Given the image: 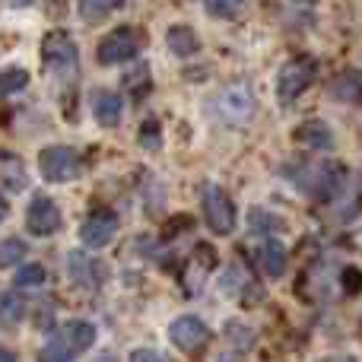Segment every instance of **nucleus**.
<instances>
[{
	"instance_id": "18",
	"label": "nucleus",
	"mask_w": 362,
	"mask_h": 362,
	"mask_svg": "<svg viewBox=\"0 0 362 362\" xmlns=\"http://www.w3.org/2000/svg\"><path fill=\"white\" fill-rule=\"evenodd\" d=\"M25 83H29V74H25L23 67H6L4 76H0L4 95H13V93H19V89H25Z\"/></svg>"
},
{
	"instance_id": "5",
	"label": "nucleus",
	"mask_w": 362,
	"mask_h": 362,
	"mask_svg": "<svg viewBox=\"0 0 362 362\" xmlns=\"http://www.w3.org/2000/svg\"><path fill=\"white\" fill-rule=\"evenodd\" d=\"M204 219L216 235H229L235 229V204L232 197L216 185H206L204 191Z\"/></svg>"
},
{
	"instance_id": "14",
	"label": "nucleus",
	"mask_w": 362,
	"mask_h": 362,
	"mask_svg": "<svg viewBox=\"0 0 362 362\" xmlns=\"http://www.w3.org/2000/svg\"><path fill=\"white\" fill-rule=\"evenodd\" d=\"M169 48L175 51L178 57H191L194 51L200 48V42H197V35H194L191 25H172L169 29Z\"/></svg>"
},
{
	"instance_id": "1",
	"label": "nucleus",
	"mask_w": 362,
	"mask_h": 362,
	"mask_svg": "<svg viewBox=\"0 0 362 362\" xmlns=\"http://www.w3.org/2000/svg\"><path fill=\"white\" fill-rule=\"evenodd\" d=\"M42 54H45V70L57 80H70L76 76V64H80V51L76 45L70 42L64 32H48L42 45Z\"/></svg>"
},
{
	"instance_id": "7",
	"label": "nucleus",
	"mask_w": 362,
	"mask_h": 362,
	"mask_svg": "<svg viewBox=\"0 0 362 362\" xmlns=\"http://www.w3.org/2000/svg\"><path fill=\"white\" fill-rule=\"evenodd\" d=\"M216 112H219V118L232 121V124H245L255 115V95L245 86H229L226 93H219Z\"/></svg>"
},
{
	"instance_id": "2",
	"label": "nucleus",
	"mask_w": 362,
	"mask_h": 362,
	"mask_svg": "<svg viewBox=\"0 0 362 362\" xmlns=\"http://www.w3.org/2000/svg\"><path fill=\"white\" fill-rule=\"evenodd\" d=\"M38 169H42L45 181L64 185V181L80 178L83 159H80V153L70 150V146H48V150L38 153Z\"/></svg>"
},
{
	"instance_id": "3",
	"label": "nucleus",
	"mask_w": 362,
	"mask_h": 362,
	"mask_svg": "<svg viewBox=\"0 0 362 362\" xmlns=\"http://www.w3.org/2000/svg\"><path fill=\"white\" fill-rule=\"evenodd\" d=\"M315 74H318V67H315L312 57H296V61L283 64L280 74H276V99L280 102L299 99L315 83Z\"/></svg>"
},
{
	"instance_id": "6",
	"label": "nucleus",
	"mask_w": 362,
	"mask_h": 362,
	"mask_svg": "<svg viewBox=\"0 0 362 362\" xmlns=\"http://www.w3.org/2000/svg\"><path fill=\"white\" fill-rule=\"evenodd\" d=\"M169 337H172V344H175L181 353H197V350H204V344L210 340V331H206V325L200 318L185 315V318L172 321Z\"/></svg>"
},
{
	"instance_id": "16",
	"label": "nucleus",
	"mask_w": 362,
	"mask_h": 362,
	"mask_svg": "<svg viewBox=\"0 0 362 362\" xmlns=\"http://www.w3.org/2000/svg\"><path fill=\"white\" fill-rule=\"evenodd\" d=\"M121 4H124V0H80V10H83V19H86V23H95V19L108 16V13Z\"/></svg>"
},
{
	"instance_id": "19",
	"label": "nucleus",
	"mask_w": 362,
	"mask_h": 362,
	"mask_svg": "<svg viewBox=\"0 0 362 362\" xmlns=\"http://www.w3.org/2000/svg\"><path fill=\"white\" fill-rule=\"evenodd\" d=\"M25 257V245L19 238H4V248H0V264L4 267H16Z\"/></svg>"
},
{
	"instance_id": "22",
	"label": "nucleus",
	"mask_w": 362,
	"mask_h": 362,
	"mask_svg": "<svg viewBox=\"0 0 362 362\" xmlns=\"http://www.w3.org/2000/svg\"><path fill=\"white\" fill-rule=\"evenodd\" d=\"M140 146H144V150H159V146H163L159 121H146V124L140 127Z\"/></svg>"
},
{
	"instance_id": "13",
	"label": "nucleus",
	"mask_w": 362,
	"mask_h": 362,
	"mask_svg": "<svg viewBox=\"0 0 362 362\" xmlns=\"http://www.w3.org/2000/svg\"><path fill=\"white\" fill-rule=\"evenodd\" d=\"M64 340H67V346L74 353H83L95 344V327L86 325V321H74V325L64 327Z\"/></svg>"
},
{
	"instance_id": "23",
	"label": "nucleus",
	"mask_w": 362,
	"mask_h": 362,
	"mask_svg": "<svg viewBox=\"0 0 362 362\" xmlns=\"http://www.w3.org/2000/svg\"><path fill=\"white\" fill-rule=\"evenodd\" d=\"M23 318V302L16 299V293H4V325H16Z\"/></svg>"
},
{
	"instance_id": "26",
	"label": "nucleus",
	"mask_w": 362,
	"mask_h": 362,
	"mask_svg": "<svg viewBox=\"0 0 362 362\" xmlns=\"http://www.w3.org/2000/svg\"><path fill=\"white\" fill-rule=\"evenodd\" d=\"M13 4H16V6H19V4H29V0H13Z\"/></svg>"
},
{
	"instance_id": "15",
	"label": "nucleus",
	"mask_w": 362,
	"mask_h": 362,
	"mask_svg": "<svg viewBox=\"0 0 362 362\" xmlns=\"http://www.w3.org/2000/svg\"><path fill=\"white\" fill-rule=\"evenodd\" d=\"M0 175H4V191H6V194H16V191H23V187H25V169L19 165L16 156H10V153L4 156Z\"/></svg>"
},
{
	"instance_id": "17",
	"label": "nucleus",
	"mask_w": 362,
	"mask_h": 362,
	"mask_svg": "<svg viewBox=\"0 0 362 362\" xmlns=\"http://www.w3.org/2000/svg\"><path fill=\"white\" fill-rule=\"evenodd\" d=\"M204 6H206V13L216 19H235L238 13H242L245 0H204Z\"/></svg>"
},
{
	"instance_id": "8",
	"label": "nucleus",
	"mask_w": 362,
	"mask_h": 362,
	"mask_svg": "<svg viewBox=\"0 0 362 362\" xmlns=\"http://www.w3.org/2000/svg\"><path fill=\"white\" fill-rule=\"evenodd\" d=\"M25 226L32 235H51L61 229V210L51 197H35L25 210Z\"/></svg>"
},
{
	"instance_id": "25",
	"label": "nucleus",
	"mask_w": 362,
	"mask_h": 362,
	"mask_svg": "<svg viewBox=\"0 0 362 362\" xmlns=\"http://www.w3.org/2000/svg\"><path fill=\"white\" fill-rule=\"evenodd\" d=\"M4 362H13V353H4Z\"/></svg>"
},
{
	"instance_id": "21",
	"label": "nucleus",
	"mask_w": 362,
	"mask_h": 362,
	"mask_svg": "<svg viewBox=\"0 0 362 362\" xmlns=\"http://www.w3.org/2000/svg\"><path fill=\"white\" fill-rule=\"evenodd\" d=\"M70 346H67V340H54V344H48L42 350V356H38V362H70Z\"/></svg>"
},
{
	"instance_id": "4",
	"label": "nucleus",
	"mask_w": 362,
	"mask_h": 362,
	"mask_svg": "<svg viewBox=\"0 0 362 362\" xmlns=\"http://www.w3.org/2000/svg\"><path fill=\"white\" fill-rule=\"evenodd\" d=\"M140 51V35L137 29H131V25H121V29L108 32L105 38L99 42V51H95V57H99V64H105V67H112V64H127L134 61Z\"/></svg>"
},
{
	"instance_id": "12",
	"label": "nucleus",
	"mask_w": 362,
	"mask_h": 362,
	"mask_svg": "<svg viewBox=\"0 0 362 362\" xmlns=\"http://www.w3.org/2000/svg\"><path fill=\"white\" fill-rule=\"evenodd\" d=\"M257 264H261L264 274H270V276L286 274V248H283V242L267 238V242L257 248Z\"/></svg>"
},
{
	"instance_id": "9",
	"label": "nucleus",
	"mask_w": 362,
	"mask_h": 362,
	"mask_svg": "<svg viewBox=\"0 0 362 362\" xmlns=\"http://www.w3.org/2000/svg\"><path fill=\"white\" fill-rule=\"evenodd\" d=\"M115 232H118V219H115V213L95 210L93 216L80 226V242L86 245V248H105V245L115 238Z\"/></svg>"
},
{
	"instance_id": "24",
	"label": "nucleus",
	"mask_w": 362,
	"mask_h": 362,
	"mask_svg": "<svg viewBox=\"0 0 362 362\" xmlns=\"http://www.w3.org/2000/svg\"><path fill=\"white\" fill-rule=\"evenodd\" d=\"M131 362H165V356L163 353H156V350H134Z\"/></svg>"
},
{
	"instance_id": "20",
	"label": "nucleus",
	"mask_w": 362,
	"mask_h": 362,
	"mask_svg": "<svg viewBox=\"0 0 362 362\" xmlns=\"http://www.w3.org/2000/svg\"><path fill=\"white\" fill-rule=\"evenodd\" d=\"M45 283V267L42 264H25L16 270V286H42Z\"/></svg>"
},
{
	"instance_id": "10",
	"label": "nucleus",
	"mask_w": 362,
	"mask_h": 362,
	"mask_svg": "<svg viewBox=\"0 0 362 362\" xmlns=\"http://www.w3.org/2000/svg\"><path fill=\"white\" fill-rule=\"evenodd\" d=\"M296 140L302 146H312V150H331L334 146V134L325 121H305V124L296 127Z\"/></svg>"
},
{
	"instance_id": "11",
	"label": "nucleus",
	"mask_w": 362,
	"mask_h": 362,
	"mask_svg": "<svg viewBox=\"0 0 362 362\" xmlns=\"http://www.w3.org/2000/svg\"><path fill=\"white\" fill-rule=\"evenodd\" d=\"M121 108H124V102H121L118 93H95L93 95V115L95 121H99L102 127H115L121 121Z\"/></svg>"
}]
</instances>
